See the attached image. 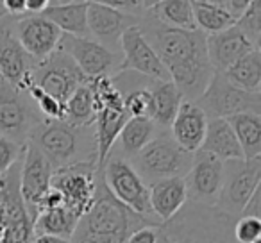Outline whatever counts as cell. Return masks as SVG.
<instances>
[{
	"label": "cell",
	"instance_id": "obj_39",
	"mask_svg": "<svg viewBox=\"0 0 261 243\" xmlns=\"http://www.w3.org/2000/svg\"><path fill=\"white\" fill-rule=\"evenodd\" d=\"M158 227L160 225H145L136 229L125 243H158Z\"/></svg>",
	"mask_w": 261,
	"mask_h": 243
},
{
	"label": "cell",
	"instance_id": "obj_35",
	"mask_svg": "<svg viewBox=\"0 0 261 243\" xmlns=\"http://www.w3.org/2000/svg\"><path fill=\"white\" fill-rule=\"evenodd\" d=\"M236 27L250 40V43L259 47L261 45V2L250 0L247 11L240 16Z\"/></svg>",
	"mask_w": 261,
	"mask_h": 243
},
{
	"label": "cell",
	"instance_id": "obj_15",
	"mask_svg": "<svg viewBox=\"0 0 261 243\" xmlns=\"http://www.w3.org/2000/svg\"><path fill=\"white\" fill-rule=\"evenodd\" d=\"M120 52H122V63L118 72L138 73L150 80H170L167 70L161 65L150 43L145 40L138 23L123 31L120 38Z\"/></svg>",
	"mask_w": 261,
	"mask_h": 243
},
{
	"label": "cell",
	"instance_id": "obj_45",
	"mask_svg": "<svg viewBox=\"0 0 261 243\" xmlns=\"http://www.w3.org/2000/svg\"><path fill=\"white\" fill-rule=\"evenodd\" d=\"M254 243H261V239H256V241H254Z\"/></svg>",
	"mask_w": 261,
	"mask_h": 243
},
{
	"label": "cell",
	"instance_id": "obj_41",
	"mask_svg": "<svg viewBox=\"0 0 261 243\" xmlns=\"http://www.w3.org/2000/svg\"><path fill=\"white\" fill-rule=\"evenodd\" d=\"M240 217H249V218H257V220H261V188L250 197V200L247 202L245 209L242 211Z\"/></svg>",
	"mask_w": 261,
	"mask_h": 243
},
{
	"label": "cell",
	"instance_id": "obj_7",
	"mask_svg": "<svg viewBox=\"0 0 261 243\" xmlns=\"http://www.w3.org/2000/svg\"><path fill=\"white\" fill-rule=\"evenodd\" d=\"M20 163L0 177V243H33V218L20 195Z\"/></svg>",
	"mask_w": 261,
	"mask_h": 243
},
{
	"label": "cell",
	"instance_id": "obj_1",
	"mask_svg": "<svg viewBox=\"0 0 261 243\" xmlns=\"http://www.w3.org/2000/svg\"><path fill=\"white\" fill-rule=\"evenodd\" d=\"M138 25L182 98L195 102L215 73L207 58L206 34L197 29H172L156 22L145 11V2Z\"/></svg>",
	"mask_w": 261,
	"mask_h": 243
},
{
	"label": "cell",
	"instance_id": "obj_37",
	"mask_svg": "<svg viewBox=\"0 0 261 243\" xmlns=\"http://www.w3.org/2000/svg\"><path fill=\"white\" fill-rule=\"evenodd\" d=\"M23 150H25V145H20L13 140L0 136V177L8 174L16 163L22 161Z\"/></svg>",
	"mask_w": 261,
	"mask_h": 243
},
{
	"label": "cell",
	"instance_id": "obj_10",
	"mask_svg": "<svg viewBox=\"0 0 261 243\" xmlns=\"http://www.w3.org/2000/svg\"><path fill=\"white\" fill-rule=\"evenodd\" d=\"M197 105L210 118H229L242 113L261 115V93H247L225 80L222 73L215 72L204 93L197 98Z\"/></svg>",
	"mask_w": 261,
	"mask_h": 243
},
{
	"label": "cell",
	"instance_id": "obj_24",
	"mask_svg": "<svg viewBox=\"0 0 261 243\" xmlns=\"http://www.w3.org/2000/svg\"><path fill=\"white\" fill-rule=\"evenodd\" d=\"M158 136V127L154 122L147 116H140V118H129L125 125L122 127L118 134V140L113 145L111 152L116 156L123 157V159L130 161L145 145H149L154 138Z\"/></svg>",
	"mask_w": 261,
	"mask_h": 243
},
{
	"label": "cell",
	"instance_id": "obj_4",
	"mask_svg": "<svg viewBox=\"0 0 261 243\" xmlns=\"http://www.w3.org/2000/svg\"><path fill=\"white\" fill-rule=\"evenodd\" d=\"M236 218L217 207L186 202L172 220L158 227V243H238Z\"/></svg>",
	"mask_w": 261,
	"mask_h": 243
},
{
	"label": "cell",
	"instance_id": "obj_34",
	"mask_svg": "<svg viewBox=\"0 0 261 243\" xmlns=\"http://www.w3.org/2000/svg\"><path fill=\"white\" fill-rule=\"evenodd\" d=\"M27 97L31 98V102L34 104V107L38 109V113L41 115L43 120H65V105L61 102H58L54 97H50L48 93H45L43 90H40L38 86H31L25 91Z\"/></svg>",
	"mask_w": 261,
	"mask_h": 243
},
{
	"label": "cell",
	"instance_id": "obj_12",
	"mask_svg": "<svg viewBox=\"0 0 261 243\" xmlns=\"http://www.w3.org/2000/svg\"><path fill=\"white\" fill-rule=\"evenodd\" d=\"M31 77H33L34 86L54 97L63 105L77 88L88 84V79L77 68L75 63L61 50H56L47 59L36 63Z\"/></svg>",
	"mask_w": 261,
	"mask_h": 243
},
{
	"label": "cell",
	"instance_id": "obj_9",
	"mask_svg": "<svg viewBox=\"0 0 261 243\" xmlns=\"http://www.w3.org/2000/svg\"><path fill=\"white\" fill-rule=\"evenodd\" d=\"M50 188L59 193L63 206L75 217H83L90 209L97 192V163L84 161L54 170Z\"/></svg>",
	"mask_w": 261,
	"mask_h": 243
},
{
	"label": "cell",
	"instance_id": "obj_17",
	"mask_svg": "<svg viewBox=\"0 0 261 243\" xmlns=\"http://www.w3.org/2000/svg\"><path fill=\"white\" fill-rule=\"evenodd\" d=\"M11 27L22 48L34 59L43 61L58 50L63 33L43 15H25L11 18Z\"/></svg>",
	"mask_w": 261,
	"mask_h": 243
},
{
	"label": "cell",
	"instance_id": "obj_6",
	"mask_svg": "<svg viewBox=\"0 0 261 243\" xmlns=\"http://www.w3.org/2000/svg\"><path fill=\"white\" fill-rule=\"evenodd\" d=\"M98 172H102L106 188L122 206H125L127 209L140 214V217L158 220L150 209L149 186L136 174V170L129 161L116 156V154H109L102 170Z\"/></svg>",
	"mask_w": 261,
	"mask_h": 243
},
{
	"label": "cell",
	"instance_id": "obj_40",
	"mask_svg": "<svg viewBox=\"0 0 261 243\" xmlns=\"http://www.w3.org/2000/svg\"><path fill=\"white\" fill-rule=\"evenodd\" d=\"M218 4L222 6V9H224L234 22H238L240 16H242L243 13L247 11V8H249L250 0H220Z\"/></svg>",
	"mask_w": 261,
	"mask_h": 243
},
{
	"label": "cell",
	"instance_id": "obj_22",
	"mask_svg": "<svg viewBox=\"0 0 261 243\" xmlns=\"http://www.w3.org/2000/svg\"><path fill=\"white\" fill-rule=\"evenodd\" d=\"M149 199L150 209L161 224L172 220L188 202L185 177H170L149 184Z\"/></svg>",
	"mask_w": 261,
	"mask_h": 243
},
{
	"label": "cell",
	"instance_id": "obj_36",
	"mask_svg": "<svg viewBox=\"0 0 261 243\" xmlns=\"http://www.w3.org/2000/svg\"><path fill=\"white\" fill-rule=\"evenodd\" d=\"M149 83L142 88H136V90H130L127 93H123V109H125L129 118H140V116H147L149 118V107H150Z\"/></svg>",
	"mask_w": 261,
	"mask_h": 243
},
{
	"label": "cell",
	"instance_id": "obj_23",
	"mask_svg": "<svg viewBox=\"0 0 261 243\" xmlns=\"http://www.w3.org/2000/svg\"><path fill=\"white\" fill-rule=\"evenodd\" d=\"M150 107L149 118L158 129H170L181 102L185 100L172 80H150Z\"/></svg>",
	"mask_w": 261,
	"mask_h": 243
},
{
	"label": "cell",
	"instance_id": "obj_38",
	"mask_svg": "<svg viewBox=\"0 0 261 243\" xmlns=\"http://www.w3.org/2000/svg\"><path fill=\"white\" fill-rule=\"evenodd\" d=\"M232 234L238 243H254L256 239H261V220L249 217L236 218Z\"/></svg>",
	"mask_w": 261,
	"mask_h": 243
},
{
	"label": "cell",
	"instance_id": "obj_25",
	"mask_svg": "<svg viewBox=\"0 0 261 243\" xmlns=\"http://www.w3.org/2000/svg\"><path fill=\"white\" fill-rule=\"evenodd\" d=\"M129 120L125 109H98L95 113V143H97V170H102L113 145L125 122Z\"/></svg>",
	"mask_w": 261,
	"mask_h": 243
},
{
	"label": "cell",
	"instance_id": "obj_30",
	"mask_svg": "<svg viewBox=\"0 0 261 243\" xmlns=\"http://www.w3.org/2000/svg\"><path fill=\"white\" fill-rule=\"evenodd\" d=\"M222 75L229 84L247 93H259L261 91V50L249 52L242 59L229 66Z\"/></svg>",
	"mask_w": 261,
	"mask_h": 243
},
{
	"label": "cell",
	"instance_id": "obj_31",
	"mask_svg": "<svg viewBox=\"0 0 261 243\" xmlns=\"http://www.w3.org/2000/svg\"><path fill=\"white\" fill-rule=\"evenodd\" d=\"M79 217L66 209L65 206L41 211L33 222L34 236H58L63 239H72Z\"/></svg>",
	"mask_w": 261,
	"mask_h": 243
},
{
	"label": "cell",
	"instance_id": "obj_29",
	"mask_svg": "<svg viewBox=\"0 0 261 243\" xmlns=\"http://www.w3.org/2000/svg\"><path fill=\"white\" fill-rule=\"evenodd\" d=\"M234 132L242 149L243 159H257L261 157V115L256 113H242L225 118Z\"/></svg>",
	"mask_w": 261,
	"mask_h": 243
},
{
	"label": "cell",
	"instance_id": "obj_5",
	"mask_svg": "<svg viewBox=\"0 0 261 243\" xmlns=\"http://www.w3.org/2000/svg\"><path fill=\"white\" fill-rule=\"evenodd\" d=\"M192 159L193 154L179 149L168 132H158L156 138L143 147L129 163L149 186L163 179L185 177L192 167Z\"/></svg>",
	"mask_w": 261,
	"mask_h": 243
},
{
	"label": "cell",
	"instance_id": "obj_13",
	"mask_svg": "<svg viewBox=\"0 0 261 243\" xmlns=\"http://www.w3.org/2000/svg\"><path fill=\"white\" fill-rule=\"evenodd\" d=\"M58 50L68 56L88 80L116 75L120 70V63H122V54L108 50L91 38L63 34Z\"/></svg>",
	"mask_w": 261,
	"mask_h": 243
},
{
	"label": "cell",
	"instance_id": "obj_3",
	"mask_svg": "<svg viewBox=\"0 0 261 243\" xmlns=\"http://www.w3.org/2000/svg\"><path fill=\"white\" fill-rule=\"evenodd\" d=\"M27 143L34 145L43 154L52 170L84 161L97 163L93 125L75 127L66 124L65 120H41L29 134Z\"/></svg>",
	"mask_w": 261,
	"mask_h": 243
},
{
	"label": "cell",
	"instance_id": "obj_32",
	"mask_svg": "<svg viewBox=\"0 0 261 243\" xmlns=\"http://www.w3.org/2000/svg\"><path fill=\"white\" fill-rule=\"evenodd\" d=\"M192 9L197 31L206 36L218 34L236 25L234 20L222 9L217 0H192Z\"/></svg>",
	"mask_w": 261,
	"mask_h": 243
},
{
	"label": "cell",
	"instance_id": "obj_11",
	"mask_svg": "<svg viewBox=\"0 0 261 243\" xmlns=\"http://www.w3.org/2000/svg\"><path fill=\"white\" fill-rule=\"evenodd\" d=\"M41 120L25 91L0 79V136L25 145L29 134Z\"/></svg>",
	"mask_w": 261,
	"mask_h": 243
},
{
	"label": "cell",
	"instance_id": "obj_2",
	"mask_svg": "<svg viewBox=\"0 0 261 243\" xmlns=\"http://www.w3.org/2000/svg\"><path fill=\"white\" fill-rule=\"evenodd\" d=\"M161 225L158 220L140 217L118 202L106 188L102 172L97 170V192L90 209L79 218L72 243H125L136 229Z\"/></svg>",
	"mask_w": 261,
	"mask_h": 243
},
{
	"label": "cell",
	"instance_id": "obj_16",
	"mask_svg": "<svg viewBox=\"0 0 261 243\" xmlns=\"http://www.w3.org/2000/svg\"><path fill=\"white\" fill-rule=\"evenodd\" d=\"M52 174L54 170L43 154L34 145L25 143L22 165H20V195L33 222L38 217L41 200L50 192Z\"/></svg>",
	"mask_w": 261,
	"mask_h": 243
},
{
	"label": "cell",
	"instance_id": "obj_33",
	"mask_svg": "<svg viewBox=\"0 0 261 243\" xmlns=\"http://www.w3.org/2000/svg\"><path fill=\"white\" fill-rule=\"evenodd\" d=\"M65 122L75 127H90L95 122L93 93L88 84L77 88L65 104Z\"/></svg>",
	"mask_w": 261,
	"mask_h": 243
},
{
	"label": "cell",
	"instance_id": "obj_27",
	"mask_svg": "<svg viewBox=\"0 0 261 243\" xmlns=\"http://www.w3.org/2000/svg\"><path fill=\"white\" fill-rule=\"evenodd\" d=\"M88 2H52L41 15L50 20L63 34L77 38H90L86 23Z\"/></svg>",
	"mask_w": 261,
	"mask_h": 243
},
{
	"label": "cell",
	"instance_id": "obj_26",
	"mask_svg": "<svg viewBox=\"0 0 261 243\" xmlns=\"http://www.w3.org/2000/svg\"><path fill=\"white\" fill-rule=\"evenodd\" d=\"M200 150L218 157L222 163L243 159L238 140H236L234 132H232L231 125H229V122L225 118L207 120L206 134H204V142L200 145Z\"/></svg>",
	"mask_w": 261,
	"mask_h": 243
},
{
	"label": "cell",
	"instance_id": "obj_21",
	"mask_svg": "<svg viewBox=\"0 0 261 243\" xmlns=\"http://www.w3.org/2000/svg\"><path fill=\"white\" fill-rule=\"evenodd\" d=\"M206 47H207V58H210L211 68L218 73H224L238 59H242L249 52L259 48L250 43L249 38L236 25H232L227 31H222L218 34L206 36Z\"/></svg>",
	"mask_w": 261,
	"mask_h": 243
},
{
	"label": "cell",
	"instance_id": "obj_43",
	"mask_svg": "<svg viewBox=\"0 0 261 243\" xmlns=\"http://www.w3.org/2000/svg\"><path fill=\"white\" fill-rule=\"evenodd\" d=\"M48 0H25L27 15H41L47 9Z\"/></svg>",
	"mask_w": 261,
	"mask_h": 243
},
{
	"label": "cell",
	"instance_id": "obj_14",
	"mask_svg": "<svg viewBox=\"0 0 261 243\" xmlns=\"http://www.w3.org/2000/svg\"><path fill=\"white\" fill-rule=\"evenodd\" d=\"M222 179H224V163L210 152L197 150L193 154L192 167L185 175L188 202L215 207L220 195Z\"/></svg>",
	"mask_w": 261,
	"mask_h": 243
},
{
	"label": "cell",
	"instance_id": "obj_8",
	"mask_svg": "<svg viewBox=\"0 0 261 243\" xmlns=\"http://www.w3.org/2000/svg\"><path fill=\"white\" fill-rule=\"evenodd\" d=\"M261 188V157L257 159H234L224 163L220 195L217 209L232 218H240L250 197Z\"/></svg>",
	"mask_w": 261,
	"mask_h": 243
},
{
	"label": "cell",
	"instance_id": "obj_28",
	"mask_svg": "<svg viewBox=\"0 0 261 243\" xmlns=\"http://www.w3.org/2000/svg\"><path fill=\"white\" fill-rule=\"evenodd\" d=\"M145 11L152 16L156 22L163 23L172 29L193 31L195 20H193L192 2L188 0H161V2H145Z\"/></svg>",
	"mask_w": 261,
	"mask_h": 243
},
{
	"label": "cell",
	"instance_id": "obj_18",
	"mask_svg": "<svg viewBox=\"0 0 261 243\" xmlns=\"http://www.w3.org/2000/svg\"><path fill=\"white\" fill-rule=\"evenodd\" d=\"M138 20V16L116 11L104 2H88L86 23L90 38L116 54L120 50V38L123 31L136 25Z\"/></svg>",
	"mask_w": 261,
	"mask_h": 243
},
{
	"label": "cell",
	"instance_id": "obj_20",
	"mask_svg": "<svg viewBox=\"0 0 261 243\" xmlns=\"http://www.w3.org/2000/svg\"><path fill=\"white\" fill-rule=\"evenodd\" d=\"M207 127V116L197 102L182 100L177 109L174 122L170 125V138L177 143L179 149L188 154H195L200 150Z\"/></svg>",
	"mask_w": 261,
	"mask_h": 243
},
{
	"label": "cell",
	"instance_id": "obj_42",
	"mask_svg": "<svg viewBox=\"0 0 261 243\" xmlns=\"http://www.w3.org/2000/svg\"><path fill=\"white\" fill-rule=\"evenodd\" d=\"M4 2V8L8 11L9 18H20V16H25V0H2Z\"/></svg>",
	"mask_w": 261,
	"mask_h": 243
},
{
	"label": "cell",
	"instance_id": "obj_44",
	"mask_svg": "<svg viewBox=\"0 0 261 243\" xmlns=\"http://www.w3.org/2000/svg\"><path fill=\"white\" fill-rule=\"evenodd\" d=\"M33 243H72L70 239H63L58 236H34Z\"/></svg>",
	"mask_w": 261,
	"mask_h": 243
},
{
	"label": "cell",
	"instance_id": "obj_19",
	"mask_svg": "<svg viewBox=\"0 0 261 243\" xmlns=\"http://www.w3.org/2000/svg\"><path fill=\"white\" fill-rule=\"evenodd\" d=\"M38 61H34L18 43L11 27V18L0 20V79L18 88L31 75Z\"/></svg>",
	"mask_w": 261,
	"mask_h": 243
}]
</instances>
